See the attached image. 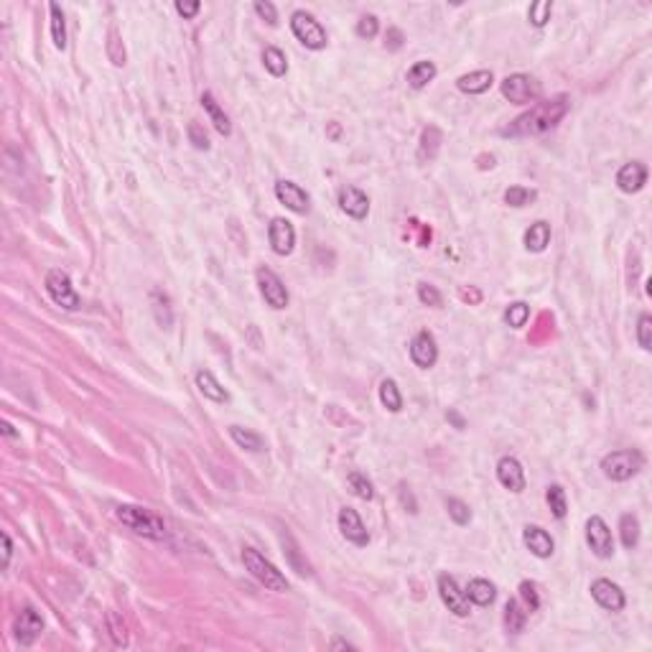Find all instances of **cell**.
I'll use <instances>...</instances> for the list:
<instances>
[{"mask_svg": "<svg viewBox=\"0 0 652 652\" xmlns=\"http://www.w3.org/2000/svg\"><path fill=\"white\" fill-rule=\"evenodd\" d=\"M418 299L426 306H441V293L428 283H418Z\"/></svg>", "mask_w": 652, "mask_h": 652, "instance_id": "43", "label": "cell"}, {"mask_svg": "<svg viewBox=\"0 0 652 652\" xmlns=\"http://www.w3.org/2000/svg\"><path fill=\"white\" fill-rule=\"evenodd\" d=\"M380 31V23L375 16H365V18L357 21V36L360 38H375Z\"/></svg>", "mask_w": 652, "mask_h": 652, "instance_id": "41", "label": "cell"}, {"mask_svg": "<svg viewBox=\"0 0 652 652\" xmlns=\"http://www.w3.org/2000/svg\"><path fill=\"white\" fill-rule=\"evenodd\" d=\"M189 141H191V146L199 148V151H207L209 148V138H207V133L201 130L199 122H189Z\"/></svg>", "mask_w": 652, "mask_h": 652, "instance_id": "42", "label": "cell"}, {"mask_svg": "<svg viewBox=\"0 0 652 652\" xmlns=\"http://www.w3.org/2000/svg\"><path fill=\"white\" fill-rule=\"evenodd\" d=\"M117 520H120L125 528H130L133 533L143 538H151V540H161L166 538V525L159 515H153L146 507H135V505H120L117 507Z\"/></svg>", "mask_w": 652, "mask_h": 652, "instance_id": "2", "label": "cell"}, {"mask_svg": "<svg viewBox=\"0 0 652 652\" xmlns=\"http://www.w3.org/2000/svg\"><path fill=\"white\" fill-rule=\"evenodd\" d=\"M528 319H530V306L528 304L515 301V304L507 306V311H505L507 326H512V329H523L525 324H528Z\"/></svg>", "mask_w": 652, "mask_h": 652, "instance_id": "33", "label": "cell"}, {"mask_svg": "<svg viewBox=\"0 0 652 652\" xmlns=\"http://www.w3.org/2000/svg\"><path fill=\"white\" fill-rule=\"evenodd\" d=\"M410 360L421 370H428V367L436 365L439 360V347H436V339H433L431 331H418L410 341Z\"/></svg>", "mask_w": 652, "mask_h": 652, "instance_id": "12", "label": "cell"}, {"mask_svg": "<svg viewBox=\"0 0 652 652\" xmlns=\"http://www.w3.org/2000/svg\"><path fill=\"white\" fill-rule=\"evenodd\" d=\"M466 597H469V602L476 604V606H489V604L494 602V597H497V589H494L492 581L474 579V581H469V586H466Z\"/></svg>", "mask_w": 652, "mask_h": 652, "instance_id": "22", "label": "cell"}, {"mask_svg": "<svg viewBox=\"0 0 652 652\" xmlns=\"http://www.w3.org/2000/svg\"><path fill=\"white\" fill-rule=\"evenodd\" d=\"M291 31H293V36L299 38L306 49L319 51V49L326 46V31L321 28V23L314 18L311 13H306V11L293 13L291 16Z\"/></svg>", "mask_w": 652, "mask_h": 652, "instance_id": "5", "label": "cell"}, {"mask_svg": "<svg viewBox=\"0 0 652 652\" xmlns=\"http://www.w3.org/2000/svg\"><path fill=\"white\" fill-rule=\"evenodd\" d=\"M456 85H459V90L466 92V95H482V92H487L489 87H492V72L479 69V72L464 74Z\"/></svg>", "mask_w": 652, "mask_h": 652, "instance_id": "23", "label": "cell"}, {"mask_svg": "<svg viewBox=\"0 0 652 652\" xmlns=\"http://www.w3.org/2000/svg\"><path fill=\"white\" fill-rule=\"evenodd\" d=\"M439 597L449 611H454L456 616H469V611H471L469 597H466V592H461L456 581H454L451 576H446V573L439 576Z\"/></svg>", "mask_w": 652, "mask_h": 652, "instance_id": "10", "label": "cell"}, {"mask_svg": "<svg viewBox=\"0 0 652 652\" xmlns=\"http://www.w3.org/2000/svg\"><path fill=\"white\" fill-rule=\"evenodd\" d=\"M107 49H110V59H112V64H125V49H117V38H115V33L110 36V43H107Z\"/></svg>", "mask_w": 652, "mask_h": 652, "instance_id": "46", "label": "cell"}, {"mask_svg": "<svg viewBox=\"0 0 652 652\" xmlns=\"http://www.w3.org/2000/svg\"><path fill=\"white\" fill-rule=\"evenodd\" d=\"M275 196H278V201L281 204H286L291 212L296 214H306L309 212V194H306L304 189H301L299 183L293 181H278L275 183Z\"/></svg>", "mask_w": 652, "mask_h": 652, "instance_id": "16", "label": "cell"}, {"mask_svg": "<svg viewBox=\"0 0 652 652\" xmlns=\"http://www.w3.org/2000/svg\"><path fill=\"white\" fill-rule=\"evenodd\" d=\"M637 341H640L642 349H652V316L650 314H642L640 321H637Z\"/></svg>", "mask_w": 652, "mask_h": 652, "instance_id": "39", "label": "cell"}, {"mask_svg": "<svg viewBox=\"0 0 652 652\" xmlns=\"http://www.w3.org/2000/svg\"><path fill=\"white\" fill-rule=\"evenodd\" d=\"M619 535H622V545L624 548H634L637 540H640V523L634 515H622L619 520Z\"/></svg>", "mask_w": 652, "mask_h": 652, "instance_id": "32", "label": "cell"}, {"mask_svg": "<svg viewBox=\"0 0 652 652\" xmlns=\"http://www.w3.org/2000/svg\"><path fill=\"white\" fill-rule=\"evenodd\" d=\"M446 510H449V515H451V520L456 525H466L471 520V510L469 505H464L461 500H456V497H451V500H446Z\"/></svg>", "mask_w": 652, "mask_h": 652, "instance_id": "38", "label": "cell"}, {"mask_svg": "<svg viewBox=\"0 0 652 652\" xmlns=\"http://www.w3.org/2000/svg\"><path fill=\"white\" fill-rule=\"evenodd\" d=\"M11 553H13L11 538H8V533H3V566H8V561H11Z\"/></svg>", "mask_w": 652, "mask_h": 652, "instance_id": "48", "label": "cell"}, {"mask_svg": "<svg viewBox=\"0 0 652 652\" xmlns=\"http://www.w3.org/2000/svg\"><path fill=\"white\" fill-rule=\"evenodd\" d=\"M642 464H645V459H642L640 451L622 449V451H611L602 459V471L611 482H627L642 469Z\"/></svg>", "mask_w": 652, "mask_h": 652, "instance_id": "3", "label": "cell"}, {"mask_svg": "<svg viewBox=\"0 0 652 652\" xmlns=\"http://www.w3.org/2000/svg\"><path fill=\"white\" fill-rule=\"evenodd\" d=\"M433 77H436V64L433 61H415L413 67L408 69V85L413 90H423L426 85H431Z\"/></svg>", "mask_w": 652, "mask_h": 652, "instance_id": "26", "label": "cell"}, {"mask_svg": "<svg viewBox=\"0 0 652 652\" xmlns=\"http://www.w3.org/2000/svg\"><path fill=\"white\" fill-rule=\"evenodd\" d=\"M339 530H341V535L347 538L349 543H354V545H367V543H370V533H367L362 518L352 510V507H341L339 510Z\"/></svg>", "mask_w": 652, "mask_h": 652, "instance_id": "14", "label": "cell"}, {"mask_svg": "<svg viewBox=\"0 0 652 652\" xmlns=\"http://www.w3.org/2000/svg\"><path fill=\"white\" fill-rule=\"evenodd\" d=\"M242 563L252 573V579L260 581L270 592H288V579L270 561H265L255 548H242Z\"/></svg>", "mask_w": 652, "mask_h": 652, "instance_id": "4", "label": "cell"}, {"mask_svg": "<svg viewBox=\"0 0 652 652\" xmlns=\"http://www.w3.org/2000/svg\"><path fill=\"white\" fill-rule=\"evenodd\" d=\"M497 479L505 489L510 492L520 494L525 489V471H523V464L518 461L515 456H505L500 459L497 464Z\"/></svg>", "mask_w": 652, "mask_h": 652, "instance_id": "15", "label": "cell"}, {"mask_svg": "<svg viewBox=\"0 0 652 652\" xmlns=\"http://www.w3.org/2000/svg\"><path fill=\"white\" fill-rule=\"evenodd\" d=\"M645 183H647V166L640 164V161L624 164L622 169H619V173H616V186H619V191H624V194L640 191Z\"/></svg>", "mask_w": 652, "mask_h": 652, "instance_id": "18", "label": "cell"}, {"mask_svg": "<svg viewBox=\"0 0 652 652\" xmlns=\"http://www.w3.org/2000/svg\"><path fill=\"white\" fill-rule=\"evenodd\" d=\"M568 107H571V102H568L566 95H558V97H553V100H543V102L533 105L525 115H520L518 120L512 122L510 128H507V133L510 135L548 133L550 128H555V125L566 117Z\"/></svg>", "mask_w": 652, "mask_h": 652, "instance_id": "1", "label": "cell"}, {"mask_svg": "<svg viewBox=\"0 0 652 652\" xmlns=\"http://www.w3.org/2000/svg\"><path fill=\"white\" fill-rule=\"evenodd\" d=\"M43 286H46V293L51 296V301H54L56 306H61V309L77 311L82 306L80 296H77V291H74L72 281H69V275L64 273V270H49Z\"/></svg>", "mask_w": 652, "mask_h": 652, "instance_id": "6", "label": "cell"}, {"mask_svg": "<svg viewBox=\"0 0 652 652\" xmlns=\"http://www.w3.org/2000/svg\"><path fill=\"white\" fill-rule=\"evenodd\" d=\"M535 191L533 189H525V186H510V189L505 191V204H510V207H525V204H530V201H535Z\"/></svg>", "mask_w": 652, "mask_h": 652, "instance_id": "36", "label": "cell"}, {"mask_svg": "<svg viewBox=\"0 0 652 652\" xmlns=\"http://www.w3.org/2000/svg\"><path fill=\"white\" fill-rule=\"evenodd\" d=\"M523 543H525V548L530 550L535 558H550L555 548L553 538L543 530V528H538V525H528V528H525Z\"/></svg>", "mask_w": 652, "mask_h": 652, "instance_id": "19", "label": "cell"}, {"mask_svg": "<svg viewBox=\"0 0 652 652\" xmlns=\"http://www.w3.org/2000/svg\"><path fill=\"white\" fill-rule=\"evenodd\" d=\"M255 13L260 16L262 21H268L270 26L278 23V13H275V6H273V3H268V0H265V3H262V0H257V3H255Z\"/></svg>", "mask_w": 652, "mask_h": 652, "instance_id": "44", "label": "cell"}, {"mask_svg": "<svg viewBox=\"0 0 652 652\" xmlns=\"http://www.w3.org/2000/svg\"><path fill=\"white\" fill-rule=\"evenodd\" d=\"M586 543H589V548L599 558H609L614 553V540H611L609 525L604 523L599 515H592L589 523H586Z\"/></svg>", "mask_w": 652, "mask_h": 652, "instance_id": "9", "label": "cell"}, {"mask_svg": "<svg viewBox=\"0 0 652 652\" xmlns=\"http://www.w3.org/2000/svg\"><path fill=\"white\" fill-rule=\"evenodd\" d=\"M41 629H43V619L36 609H31V606L21 609V614L16 616V637H18L21 645H31L41 634Z\"/></svg>", "mask_w": 652, "mask_h": 652, "instance_id": "17", "label": "cell"}, {"mask_svg": "<svg viewBox=\"0 0 652 652\" xmlns=\"http://www.w3.org/2000/svg\"><path fill=\"white\" fill-rule=\"evenodd\" d=\"M339 207H341V212L354 217V220H365L367 212H370V199H367L360 189L344 186V189L339 191Z\"/></svg>", "mask_w": 652, "mask_h": 652, "instance_id": "20", "label": "cell"}, {"mask_svg": "<svg viewBox=\"0 0 652 652\" xmlns=\"http://www.w3.org/2000/svg\"><path fill=\"white\" fill-rule=\"evenodd\" d=\"M331 650H354L349 642H344V640H334L331 642Z\"/></svg>", "mask_w": 652, "mask_h": 652, "instance_id": "49", "label": "cell"}, {"mask_svg": "<svg viewBox=\"0 0 652 652\" xmlns=\"http://www.w3.org/2000/svg\"><path fill=\"white\" fill-rule=\"evenodd\" d=\"M349 487H352V492L357 494L360 500H372V497H375L372 482L362 474V471H352V474H349Z\"/></svg>", "mask_w": 652, "mask_h": 652, "instance_id": "37", "label": "cell"}, {"mask_svg": "<svg viewBox=\"0 0 652 652\" xmlns=\"http://www.w3.org/2000/svg\"><path fill=\"white\" fill-rule=\"evenodd\" d=\"M268 240L275 255H291L293 247H296V230H293V225L288 220L275 217L268 227Z\"/></svg>", "mask_w": 652, "mask_h": 652, "instance_id": "11", "label": "cell"}, {"mask_svg": "<svg viewBox=\"0 0 652 652\" xmlns=\"http://www.w3.org/2000/svg\"><path fill=\"white\" fill-rule=\"evenodd\" d=\"M385 46H388V49H392V51L400 49V46H402V33H400V31H397V28L388 31V36H385Z\"/></svg>", "mask_w": 652, "mask_h": 652, "instance_id": "47", "label": "cell"}, {"mask_svg": "<svg viewBox=\"0 0 652 652\" xmlns=\"http://www.w3.org/2000/svg\"><path fill=\"white\" fill-rule=\"evenodd\" d=\"M230 436L240 449H245V451H262V439L255 431H250V428L230 426Z\"/></svg>", "mask_w": 652, "mask_h": 652, "instance_id": "27", "label": "cell"}, {"mask_svg": "<svg viewBox=\"0 0 652 652\" xmlns=\"http://www.w3.org/2000/svg\"><path fill=\"white\" fill-rule=\"evenodd\" d=\"M525 619H528V611L520 606L518 599H510V602H507V606H505V627H507V632H512V634L523 632Z\"/></svg>", "mask_w": 652, "mask_h": 652, "instance_id": "29", "label": "cell"}, {"mask_svg": "<svg viewBox=\"0 0 652 652\" xmlns=\"http://www.w3.org/2000/svg\"><path fill=\"white\" fill-rule=\"evenodd\" d=\"M3 433H6V436H16L13 428H11V423H3Z\"/></svg>", "mask_w": 652, "mask_h": 652, "instance_id": "51", "label": "cell"}, {"mask_svg": "<svg viewBox=\"0 0 652 652\" xmlns=\"http://www.w3.org/2000/svg\"><path fill=\"white\" fill-rule=\"evenodd\" d=\"M201 107L207 110L209 117H212V122H214V128H217V133H220V135H230V133H232L230 117H227L225 110H222L220 105H217V100H214L212 92H204V95H201Z\"/></svg>", "mask_w": 652, "mask_h": 652, "instance_id": "21", "label": "cell"}, {"mask_svg": "<svg viewBox=\"0 0 652 652\" xmlns=\"http://www.w3.org/2000/svg\"><path fill=\"white\" fill-rule=\"evenodd\" d=\"M255 278H257L260 296L265 299V304H268L270 309H275V311L286 309V306H288V291H286V286H283L281 278H278V275H275L273 270H268V268L257 270Z\"/></svg>", "mask_w": 652, "mask_h": 652, "instance_id": "8", "label": "cell"}, {"mask_svg": "<svg viewBox=\"0 0 652 652\" xmlns=\"http://www.w3.org/2000/svg\"><path fill=\"white\" fill-rule=\"evenodd\" d=\"M502 95L515 105H530L540 97V85L530 74H510L502 80Z\"/></svg>", "mask_w": 652, "mask_h": 652, "instance_id": "7", "label": "cell"}, {"mask_svg": "<svg viewBox=\"0 0 652 652\" xmlns=\"http://www.w3.org/2000/svg\"><path fill=\"white\" fill-rule=\"evenodd\" d=\"M262 64H265V69H268L273 77H283V74L288 72L286 54H283L281 49H275V46H268V49L262 51Z\"/></svg>", "mask_w": 652, "mask_h": 652, "instance_id": "31", "label": "cell"}, {"mask_svg": "<svg viewBox=\"0 0 652 652\" xmlns=\"http://www.w3.org/2000/svg\"><path fill=\"white\" fill-rule=\"evenodd\" d=\"M545 500H548L550 505V512H553V518L563 520L568 512V505H566V489L561 487V484H553V487H548V492H545Z\"/></svg>", "mask_w": 652, "mask_h": 652, "instance_id": "34", "label": "cell"}, {"mask_svg": "<svg viewBox=\"0 0 652 652\" xmlns=\"http://www.w3.org/2000/svg\"><path fill=\"white\" fill-rule=\"evenodd\" d=\"M51 13V38H54L56 49H67V26H64V13L56 3L49 6Z\"/></svg>", "mask_w": 652, "mask_h": 652, "instance_id": "30", "label": "cell"}, {"mask_svg": "<svg viewBox=\"0 0 652 652\" xmlns=\"http://www.w3.org/2000/svg\"><path fill=\"white\" fill-rule=\"evenodd\" d=\"M446 418H451V421L456 423V428H464V418H461V415L454 413V410H449V413H446Z\"/></svg>", "mask_w": 652, "mask_h": 652, "instance_id": "50", "label": "cell"}, {"mask_svg": "<svg viewBox=\"0 0 652 652\" xmlns=\"http://www.w3.org/2000/svg\"><path fill=\"white\" fill-rule=\"evenodd\" d=\"M380 402H383V405L390 410V413H400L402 395H400V390H397L395 380L388 378V380H383V383H380Z\"/></svg>", "mask_w": 652, "mask_h": 652, "instance_id": "28", "label": "cell"}, {"mask_svg": "<svg viewBox=\"0 0 652 652\" xmlns=\"http://www.w3.org/2000/svg\"><path fill=\"white\" fill-rule=\"evenodd\" d=\"M196 388H199L201 395L209 397V400H214V402H225L227 400L225 388H222V385L217 383V378H214L212 372H207V370L196 372Z\"/></svg>", "mask_w": 652, "mask_h": 652, "instance_id": "24", "label": "cell"}, {"mask_svg": "<svg viewBox=\"0 0 652 652\" xmlns=\"http://www.w3.org/2000/svg\"><path fill=\"white\" fill-rule=\"evenodd\" d=\"M199 11H201V3H196V0L194 3H181V0L176 3V13L178 16H183V18H194Z\"/></svg>", "mask_w": 652, "mask_h": 652, "instance_id": "45", "label": "cell"}, {"mask_svg": "<svg viewBox=\"0 0 652 652\" xmlns=\"http://www.w3.org/2000/svg\"><path fill=\"white\" fill-rule=\"evenodd\" d=\"M592 597L597 599L599 606L606 611H622L624 609V592L609 579H597L592 584Z\"/></svg>", "mask_w": 652, "mask_h": 652, "instance_id": "13", "label": "cell"}, {"mask_svg": "<svg viewBox=\"0 0 652 652\" xmlns=\"http://www.w3.org/2000/svg\"><path fill=\"white\" fill-rule=\"evenodd\" d=\"M520 597H523V602L528 604V609L530 611H535L538 606H540L538 589H535V584H530V581H523V584H520Z\"/></svg>", "mask_w": 652, "mask_h": 652, "instance_id": "40", "label": "cell"}, {"mask_svg": "<svg viewBox=\"0 0 652 652\" xmlns=\"http://www.w3.org/2000/svg\"><path fill=\"white\" fill-rule=\"evenodd\" d=\"M550 242V225L548 222H535V225H530V230L525 232V247L530 252H543L545 247H548Z\"/></svg>", "mask_w": 652, "mask_h": 652, "instance_id": "25", "label": "cell"}, {"mask_svg": "<svg viewBox=\"0 0 652 652\" xmlns=\"http://www.w3.org/2000/svg\"><path fill=\"white\" fill-rule=\"evenodd\" d=\"M550 13H553V3L550 0H538V3L530 6V11H528V18H530V23L535 28H543L550 21Z\"/></svg>", "mask_w": 652, "mask_h": 652, "instance_id": "35", "label": "cell"}]
</instances>
